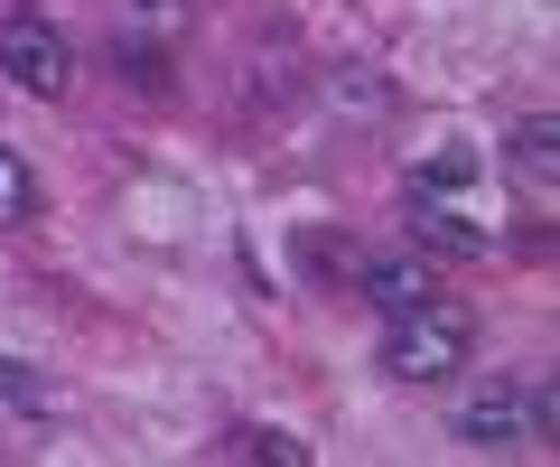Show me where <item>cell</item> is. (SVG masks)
Instances as JSON below:
<instances>
[{"instance_id":"cell-7","label":"cell","mask_w":560,"mask_h":467,"mask_svg":"<svg viewBox=\"0 0 560 467\" xmlns=\"http://www.w3.org/2000/svg\"><path fill=\"white\" fill-rule=\"evenodd\" d=\"M411 244H420V253H467V262H477V253H495V234H477V224H458L448 206H430V197H420Z\"/></svg>"},{"instance_id":"cell-1","label":"cell","mask_w":560,"mask_h":467,"mask_svg":"<svg viewBox=\"0 0 560 467\" xmlns=\"http://www.w3.org/2000/svg\"><path fill=\"white\" fill-rule=\"evenodd\" d=\"M467 346H477V318L448 300H420L401 308L393 327H383V374L393 384H448V374L467 365Z\"/></svg>"},{"instance_id":"cell-10","label":"cell","mask_w":560,"mask_h":467,"mask_svg":"<svg viewBox=\"0 0 560 467\" xmlns=\"http://www.w3.org/2000/svg\"><path fill=\"white\" fill-rule=\"evenodd\" d=\"M187 20H197V0H121V28H150V38H168Z\"/></svg>"},{"instance_id":"cell-5","label":"cell","mask_w":560,"mask_h":467,"mask_svg":"<svg viewBox=\"0 0 560 467\" xmlns=\"http://www.w3.org/2000/svg\"><path fill=\"white\" fill-rule=\"evenodd\" d=\"M504 168H514V178L551 206V178H560V122H551V113H533V122L504 131Z\"/></svg>"},{"instance_id":"cell-2","label":"cell","mask_w":560,"mask_h":467,"mask_svg":"<svg viewBox=\"0 0 560 467\" xmlns=\"http://www.w3.org/2000/svg\"><path fill=\"white\" fill-rule=\"evenodd\" d=\"M448 440L477 448V458H504V448H533V374L523 365H486L477 384L448 402Z\"/></svg>"},{"instance_id":"cell-9","label":"cell","mask_w":560,"mask_h":467,"mask_svg":"<svg viewBox=\"0 0 560 467\" xmlns=\"http://www.w3.org/2000/svg\"><path fill=\"white\" fill-rule=\"evenodd\" d=\"M28 215H38V168L0 141V224H28Z\"/></svg>"},{"instance_id":"cell-3","label":"cell","mask_w":560,"mask_h":467,"mask_svg":"<svg viewBox=\"0 0 560 467\" xmlns=\"http://www.w3.org/2000/svg\"><path fill=\"white\" fill-rule=\"evenodd\" d=\"M0 75L20 84V94L57 103L66 84H75V47H66V28L47 20V10H10V20H0Z\"/></svg>"},{"instance_id":"cell-11","label":"cell","mask_w":560,"mask_h":467,"mask_svg":"<svg viewBox=\"0 0 560 467\" xmlns=\"http://www.w3.org/2000/svg\"><path fill=\"white\" fill-rule=\"evenodd\" d=\"M551 440H560V384L533 374V448H551Z\"/></svg>"},{"instance_id":"cell-4","label":"cell","mask_w":560,"mask_h":467,"mask_svg":"<svg viewBox=\"0 0 560 467\" xmlns=\"http://www.w3.org/2000/svg\"><path fill=\"white\" fill-rule=\"evenodd\" d=\"M355 290L383 308V318H401V308H420V300H440V271H430V253H355Z\"/></svg>"},{"instance_id":"cell-8","label":"cell","mask_w":560,"mask_h":467,"mask_svg":"<svg viewBox=\"0 0 560 467\" xmlns=\"http://www.w3.org/2000/svg\"><path fill=\"white\" fill-rule=\"evenodd\" d=\"M224 458H243V467H308V440H290V430H261V421H243L234 440H224Z\"/></svg>"},{"instance_id":"cell-6","label":"cell","mask_w":560,"mask_h":467,"mask_svg":"<svg viewBox=\"0 0 560 467\" xmlns=\"http://www.w3.org/2000/svg\"><path fill=\"white\" fill-rule=\"evenodd\" d=\"M113 75L140 84V94H168V84H178V75H168V47L150 38V28H121V38H113Z\"/></svg>"},{"instance_id":"cell-12","label":"cell","mask_w":560,"mask_h":467,"mask_svg":"<svg viewBox=\"0 0 560 467\" xmlns=\"http://www.w3.org/2000/svg\"><path fill=\"white\" fill-rule=\"evenodd\" d=\"M337 103H364V113H374V103H383V84H374V75H337Z\"/></svg>"}]
</instances>
